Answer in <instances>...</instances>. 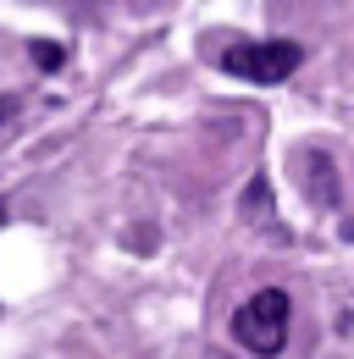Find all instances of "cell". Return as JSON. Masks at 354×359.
I'll return each instance as SVG.
<instances>
[{
	"mask_svg": "<svg viewBox=\"0 0 354 359\" xmlns=\"http://www.w3.org/2000/svg\"><path fill=\"white\" fill-rule=\"evenodd\" d=\"M288 320H294V299L282 287H261L255 299H244L232 315V337L249 348L255 359H271L288 343Z\"/></svg>",
	"mask_w": 354,
	"mask_h": 359,
	"instance_id": "1",
	"label": "cell"
},
{
	"mask_svg": "<svg viewBox=\"0 0 354 359\" xmlns=\"http://www.w3.org/2000/svg\"><path fill=\"white\" fill-rule=\"evenodd\" d=\"M299 61H305V50L294 45V39H255V45H232L221 50V72H232V78H244V83H288L294 72H299Z\"/></svg>",
	"mask_w": 354,
	"mask_h": 359,
	"instance_id": "2",
	"label": "cell"
},
{
	"mask_svg": "<svg viewBox=\"0 0 354 359\" xmlns=\"http://www.w3.org/2000/svg\"><path fill=\"white\" fill-rule=\"evenodd\" d=\"M305 188L321 210H338V166H327V155H305Z\"/></svg>",
	"mask_w": 354,
	"mask_h": 359,
	"instance_id": "3",
	"label": "cell"
},
{
	"mask_svg": "<svg viewBox=\"0 0 354 359\" xmlns=\"http://www.w3.org/2000/svg\"><path fill=\"white\" fill-rule=\"evenodd\" d=\"M28 55H34V67H39V72H55V67L67 61V50L55 45V39H34V45H28Z\"/></svg>",
	"mask_w": 354,
	"mask_h": 359,
	"instance_id": "4",
	"label": "cell"
},
{
	"mask_svg": "<svg viewBox=\"0 0 354 359\" xmlns=\"http://www.w3.org/2000/svg\"><path fill=\"white\" fill-rule=\"evenodd\" d=\"M244 205H249V210H266V182H261V177L249 182V194H244Z\"/></svg>",
	"mask_w": 354,
	"mask_h": 359,
	"instance_id": "5",
	"label": "cell"
},
{
	"mask_svg": "<svg viewBox=\"0 0 354 359\" xmlns=\"http://www.w3.org/2000/svg\"><path fill=\"white\" fill-rule=\"evenodd\" d=\"M11 111H17V100H11V94H0V128H6V116H11Z\"/></svg>",
	"mask_w": 354,
	"mask_h": 359,
	"instance_id": "6",
	"label": "cell"
},
{
	"mask_svg": "<svg viewBox=\"0 0 354 359\" xmlns=\"http://www.w3.org/2000/svg\"><path fill=\"white\" fill-rule=\"evenodd\" d=\"M343 238H349V243H354V222H343Z\"/></svg>",
	"mask_w": 354,
	"mask_h": 359,
	"instance_id": "7",
	"label": "cell"
},
{
	"mask_svg": "<svg viewBox=\"0 0 354 359\" xmlns=\"http://www.w3.org/2000/svg\"><path fill=\"white\" fill-rule=\"evenodd\" d=\"M0 222H6V205H0Z\"/></svg>",
	"mask_w": 354,
	"mask_h": 359,
	"instance_id": "8",
	"label": "cell"
}]
</instances>
